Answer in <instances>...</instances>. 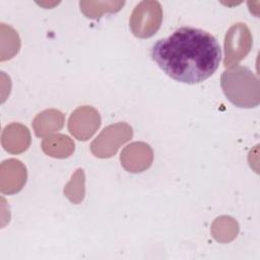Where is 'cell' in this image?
<instances>
[{
  "instance_id": "3",
  "label": "cell",
  "mask_w": 260,
  "mask_h": 260,
  "mask_svg": "<svg viewBox=\"0 0 260 260\" xmlns=\"http://www.w3.org/2000/svg\"><path fill=\"white\" fill-rule=\"evenodd\" d=\"M162 8L159 2L146 0L138 3L130 17V28L137 38L145 39L153 36L160 26Z\"/></svg>"
},
{
  "instance_id": "1",
  "label": "cell",
  "mask_w": 260,
  "mask_h": 260,
  "mask_svg": "<svg viewBox=\"0 0 260 260\" xmlns=\"http://www.w3.org/2000/svg\"><path fill=\"white\" fill-rule=\"evenodd\" d=\"M150 56L174 80L196 84L215 73L221 60V49L208 31L182 26L168 38L155 42Z\"/></svg>"
},
{
  "instance_id": "4",
  "label": "cell",
  "mask_w": 260,
  "mask_h": 260,
  "mask_svg": "<svg viewBox=\"0 0 260 260\" xmlns=\"http://www.w3.org/2000/svg\"><path fill=\"white\" fill-rule=\"evenodd\" d=\"M252 47V36L248 26L243 22H237L230 27L224 38L225 68L237 65L243 60Z\"/></svg>"
},
{
  "instance_id": "2",
  "label": "cell",
  "mask_w": 260,
  "mask_h": 260,
  "mask_svg": "<svg viewBox=\"0 0 260 260\" xmlns=\"http://www.w3.org/2000/svg\"><path fill=\"white\" fill-rule=\"evenodd\" d=\"M220 84L225 96L237 107L255 108L260 101L257 76L247 67L236 66L221 74Z\"/></svg>"
},
{
  "instance_id": "5",
  "label": "cell",
  "mask_w": 260,
  "mask_h": 260,
  "mask_svg": "<svg viewBox=\"0 0 260 260\" xmlns=\"http://www.w3.org/2000/svg\"><path fill=\"white\" fill-rule=\"evenodd\" d=\"M132 137V129L125 123L108 126L94 139L90 149L95 156L110 157L116 153L121 144Z\"/></svg>"
},
{
  "instance_id": "7",
  "label": "cell",
  "mask_w": 260,
  "mask_h": 260,
  "mask_svg": "<svg viewBox=\"0 0 260 260\" xmlns=\"http://www.w3.org/2000/svg\"><path fill=\"white\" fill-rule=\"evenodd\" d=\"M134 153L130 151L128 147H126L121 153V161L123 167L132 173H139L147 169L152 161V150L148 144L142 142L141 148L137 155L138 151V142H134L130 144Z\"/></svg>"
},
{
  "instance_id": "6",
  "label": "cell",
  "mask_w": 260,
  "mask_h": 260,
  "mask_svg": "<svg viewBox=\"0 0 260 260\" xmlns=\"http://www.w3.org/2000/svg\"><path fill=\"white\" fill-rule=\"evenodd\" d=\"M101 124L99 113L90 107H81L72 113L68 128L78 140H87Z\"/></svg>"
}]
</instances>
